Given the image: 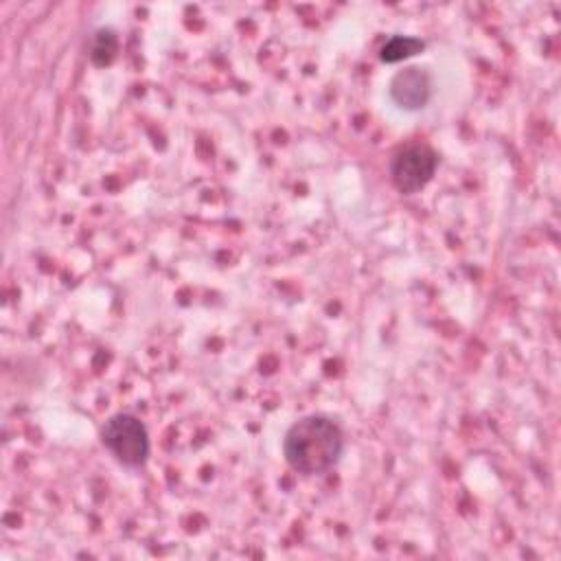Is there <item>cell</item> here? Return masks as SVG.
<instances>
[{"instance_id": "7a4b0ae2", "label": "cell", "mask_w": 561, "mask_h": 561, "mask_svg": "<svg viewBox=\"0 0 561 561\" xmlns=\"http://www.w3.org/2000/svg\"><path fill=\"white\" fill-rule=\"evenodd\" d=\"M101 443L127 469H140L149 458L147 427L138 416L127 412L114 414L103 423Z\"/></svg>"}, {"instance_id": "3957f363", "label": "cell", "mask_w": 561, "mask_h": 561, "mask_svg": "<svg viewBox=\"0 0 561 561\" xmlns=\"http://www.w3.org/2000/svg\"><path fill=\"white\" fill-rule=\"evenodd\" d=\"M436 164L438 156L434 153L432 147L423 142L405 145L390 160L392 186L403 195L419 193L434 178Z\"/></svg>"}, {"instance_id": "277c9868", "label": "cell", "mask_w": 561, "mask_h": 561, "mask_svg": "<svg viewBox=\"0 0 561 561\" xmlns=\"http://www.w3.org/2000/svg\"><path fill=\"white\" fill-rule=\"evenodd\" d=\"M388 92L397 107L405 112H419L432 96V77L425 68L419 66L403 68L392 77Z\"/></svg>"}, {"instance_id": "6da1fadb", "label": "cell", "mask_w": 561, "mask_h": 561, "mask_svg": "<svg viewBox=\"0 0 561 561\" xmlns=\"http://www.w3.org/2000/svg\"><path fill=\"white\" fill-rule=\"evenodd\" d=\"M344 451V432L327 414H309L291 423L283 438L287 465L302 476H320L333 469Z\"/></svg>"}, {"instance_id": "5b68a950", "label": "cell", "mask_w": 561, "mask_h": 561, "mask_svg": "<svg viewBox=\"0 0 561 561\" xmlns=\"http://www.w3.org/2000/svg\"><path fill=\"white\" fill-rule=\"evenodd\" d=\"M425 48V42L414 35H392L386 39V44L379 50V57L383 64H399L403 59H410L419 55Z\"/></svg>"}, {"instance_id": "8992f818", "label": "cell", "mask_w": 561, "mask_h": 561, "mask_svg": "<svg viewBox=\"0 0 561 561\" xmlns=\"http://www.w3.org/2000/svg\"><path fill=\"white\" fill-rule=\"evenodd\" d=\"M118 50V35L112 28H99L92 35V44H90V57L96 66H107Z\"/></svg>"}]
</instances>
